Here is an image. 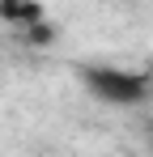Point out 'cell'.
Returning a JSON list of instances; mask_svg holds the SVG:
<instances>
[{"label":"cell","mask_w":153,"mask_h":157,"mask_svg":"<svg viewBox=\"0 0 153 157\" xmlns=\"http://www.w3.org/2000/svg\"><path fill=\"white\" fill-rule=\"evenodd\" d=\"M76 77L85 85L89 98H98L106 106H136L149 98V81L132 68H115V64H85L76 68Z\"/></svg>","instance_id":"6da1fadb"},{"label":"cell","mask_w":153,"mask_h":157,"mask_svg":"<svg viewBox=\"0 0 153 157\" xmlns=\"http://www.w3.org/2000/svg\"><path fill=\"white\" fill-rule=\"evenodd\" d=\"M0 21L22 30H43V0H0Z\"/></svg>","instance_id":"7a4b0ae2"}]
</instances>
